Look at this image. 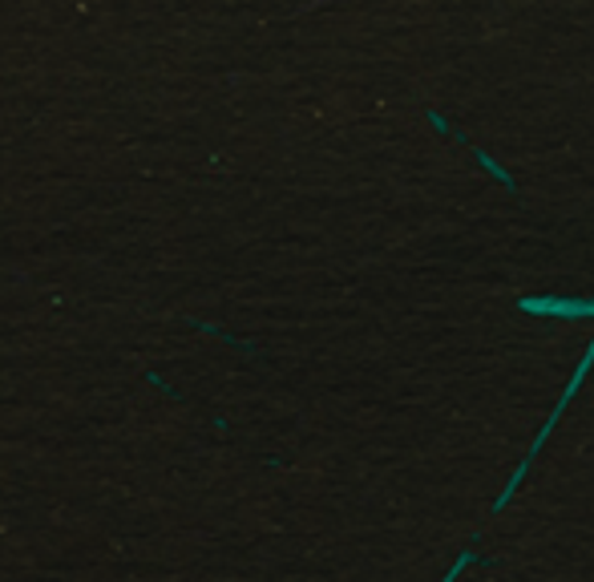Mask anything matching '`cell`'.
Segmentation results:
<instances>
[{"instance_id": "1", "label": "cell", "mask_w": 594, "mask_h": 582, "mask_svg": "<svg viewBox=\"0 0 594 582\" xmlns=\"http://www.w3.org/2000/svg\"><path fill=\"white\" fill-rule=\"evenodd\" d=\"M594 369V340L586 344V352H582V360H579V369L570 372V384H566L562 388V397H558V405H554L550 409V417H546V425L537 429V437L530 441V454L522 457V461H518V469H513V473H509V482H506V490H502V494H497V501H494V518L502 510H506L509 501H513V494H518V490H522V482H525V473H530V469H534V461H537V454H542V445H546V441H550V433L554 429H558V421H562V412L570 409V400L579 397V388H582V381H586V372Z\"/></svg>"}, {"instance_id": "2", "label": "cell", "mask_w": 594, "mask_h": 582, "mask_svg": "<svg viewBox=\"0 0 594 582\" xmlns=\"http://www.w3.org/2000/svg\"><path fill=\"white\" fill-rule=\"evenodd\" d=\"M518 312L525 315H550V320H582L594 315V299H562V296H522Z\"/></svg>"}]
</instances>
